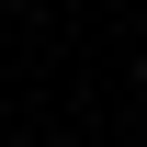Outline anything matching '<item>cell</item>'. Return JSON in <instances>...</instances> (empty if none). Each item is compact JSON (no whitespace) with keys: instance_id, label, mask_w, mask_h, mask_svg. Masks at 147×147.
<instances>
[{"instance_id":"6da1fadb","label":"cell","mask_w":147,"mask_h":147,"mask_svg":"<svg viewBox=\"0 0 147 147\" xmlns=\"http://www.w3.org/2000/svg\"><path fill=\"white\" fill-rule=\"evenodd\" d=\"M136 68H147V57H136Z\"/></svg>"}]
</instances>
